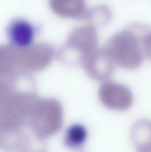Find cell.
I'll use <instances>...</instances> for the list:
<instances>
[{"label": "cell", "instance_id": "6da1fadb", "mask_svg": "<svg viewBox=\"0 0 151 152\" xmlns=\"http://www.w3.org/2000/svg\"><path fill=\"white\" fill-rule=\"evenodd\" d=\"M103 48L115 65L134 69L150 57V29L143 24L130 25L111 37Z\"/></svg>", "mask_w": 151, "mask_h": 152}, {"label": "cell", "instance_id": "7a4b0ae2", "mask_svg": "<svg viewBox=\"0 0 151 152\" xmlns=\"http://www.w3.org/2000/svg\"><path fill=\"white\" fill-rule=\"evenodd\" d=\"M98 36L91 25L81 26L72 31L63 49L64 61L68 65L83 66L97 50Z\"/></svg>", "mask_w": 151, "mask_h": 152}, {"label": "cell", "instance_id": "3957f363", "mask_svg": "<svg viewBox=\"0 0 151 152\" xmlns=\"http://www.w3.org/2000/svg\"><path fill=\"white\" fill-rule=\"evenodd\" d=\"M98 95L103 104L112 110H127L133 102L130 90L126 86L116 82L105 81L99 88Z\"/></svg>", "mask_w": 151, "mask_h": 152}, {"label": "cell", "instance_id": "277c9868", "mask_svg": "<svg viewBox=\"0 0 151 152\" xmlns=\"http://www.w3.org/2000/svg\"><path fill=\"white\" fill-rule=\"evenodd\" d=\"M88 75L99 81H107L114 71L115 64L103 48L97 49L83 65Z\"/></svg>", "mask_w": 151, "mask_h": 152}, {"label": "cell", "instance_id": "5b68a950", "mask_svg": "<svg viewBox=\"0 0 151 152\" xmlns=\"http://www.w3.org/2000/svg\"><path fill=\"white\" fill-rule=\"evenodd\" d=\"M8 33L13 44L20 48H26L33 43L35 30L33 26L28 21L17 19L10 24Z\"/></svg>", "mask_w": 151, "mask_h": 152}, {"label": "cell", "instance_id": "8992f818", "mask_svg": "<svg viewBox=\"0 0 151 152\" xmlns=\"http://www.w3.org/2000/svg\"><path fill=\"white\" fill-rule=\"evenodd\" d=\"M53 11L60 17L73 19H86L88 9L84 0H50Z\"/></svg>", "mask_w": 151, "mask_h": 152}, {"label": "cell", "instance_id": "52a82bcc", "mask_svg": "<svg viewBox=\"0 0 151 152\" xmlns=\"http://www.w3.org/2000/svg\"><path fill=\"white\" fill-rule=\"evenodd\" d=\"M87 131L86 128L81 124H74L70 126L66 132L64 141L69 148L78 149L86 142Z\"/></svg>", "mask_w": 151, "mask_h": 152}, {"label": "cell", "instance_id": "ba28073f", "mask_svg": "<svg viewBox=\"0 0 151 152\" xmlns=\"http://www.w3.org/2000/svg\"><path fill=\"white\" fill-rule=\"evenodd\" d=\"M112 12L105 5L101 4L88 10L86 19L93 26H101L108 24L111 19Z\"/></svg>", "mask_w": 151, "mask_h": 152}]
</instances>
